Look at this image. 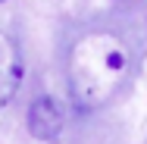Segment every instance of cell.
Here are the masks:
<instances>
[{"instance_id":"cell-1","label":"cell","mask_w":147,"mask_h":144,"mask_svg":"<svg viewBox=\"0 0 147 144\" xmlns=\"http://www.w3.org/2000/svg\"><path fill=\"white\" fill-rule=\"evenodd\" d=\"M69 91L82 107H103L116 100L131 72L128 44L110 28H91L69 47Z\"/></svg>"},{"instance_id":"cell-2","label":"cell","mask_w":147,"mask_h":144,"mask_svg":"<svg viewBox=\"0 0 147 144\" xmlns=\"http://www.w3.org/2000/svg\"><path fill=\"white\" fill-rule=\"evenodd\" d=\"M63 107L50 94H41L34 97L28 107V135L34 141H57L59 132H63Z\"/></svg>"},{"instance_id":"cell-3","label":"cell","mask_w":147,"mask_h":144,"mask_svg":"<svg viewBox=\"0 0 147 144\" xmlns=\"http://www.w3.org/2000/svg\"><path fill=\"white\" fill-rule=\"evenodd\" d=\"M22 53H19V44L9 38V34H0V110L9 107V100L16 97V91L22 85Z\"/></svg>"},{"instance_id":"cell-4","label":"cell","mask_w":147,"mask_h":144,"mask_svg":"<svg viewBox=\"0 0 147 144\" xmlns=\"http://www.w3.org/2000/svg\"><path fill=\"white\" fill-rule=\"evenodd\" d=\"M0 3H3V0H0Z\"/></svg>"}]
</instances>
